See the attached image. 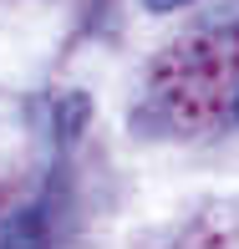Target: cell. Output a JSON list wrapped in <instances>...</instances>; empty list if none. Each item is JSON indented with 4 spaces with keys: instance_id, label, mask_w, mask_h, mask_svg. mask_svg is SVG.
I'll list each match as a JSON object with an SVG mask.
<instances>
[{
    "instance_id": "cell-2",
    "label": "cell",
    "mask_w": 239,
    "mask_h": 249,
    "mask_svg": "<svg viewBox=\"0 0 239 249\" xmlns=\"http://www.w3.org/2000/svg\"><path fill=\"white\" fill-rule=\"evenodd\" d=\"M147 10H158V16H163V10H178V5H188V0H143Z\"/></svg>"
},
{
    "instance_id": "cell-1",
    "label": "cell",
    "mask_w": 239,
    "mask_h": 249,
    "mask_svg": "<svg viewBox=\"0 0 239 249\" xmlns=\"http://www.w3.org/2000/svg\"><path fill=\"white\" fill-rule=\"evenodd\" d=\"M51 244H56V224L46 203H26L0 219V249H51Z\"/></svg>"
},
{
    "instance_id": "cell-3",
    "label": "cell",
    "mask_w": 239,
    "mask_h": 249,
    "mask_svg": "<svg viewBox=\"0 0 239 249\" xmlns=\"http://www.w3.org/2000/svg\"><path fill=\"white\" fill-rule=\"evenodd\" d=\"M234 117H239V92H234Z\"/></svg>"
}]
</instances>
